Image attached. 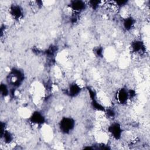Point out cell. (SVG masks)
I'll return each mask as SVG.
<instances>
[{
	"instance_id": "1",
	"label": "cell",
	"mask_w": 150,
	"mask_h": 150,
	"mask_svg": "<svg viewBox=\"0 0 150 150\" xmlns=\"http://www.w3.org/2000/svg\"><path fill=\"white\" fill-rule=\"evenodd\" d=\"M25 78V73L22 70L16 67H13L8 73L6 81L9 86L10 85L12 88H16L22 85Z\"/></svg>"
},
{
	"instance_id": "2",
	"label": "cell",
	"mask_w": 150,
	"mask_h": 150,
	"mask_svg": "<svg viewBox=\"0 0 150 150\" xmlns=\"http://www.w3.org/2000/svg\"><path fill=\"white\" fill-rule=\"evenodd\" d=\"M129 50L131 55L137 59H141L146 53V48L145 43L141 39H135L131 42Z\"/></svg>"
},
{
	"instance_id": "3",
	"label": "cell",
	"mask_w": 150,
	"mask_h": 150,
	"mask_svg": "<svg viewBox=\"0 0 150 150\" xmlns=\"http://www.w3.org/2000/svg\"><path fill=\"white\" fill-rule=\"evenodd\" d=\"M76 121L71 117H63L58 122L59 131L63 134H70L74 129Z\"/></svg>"
},
{
	"instance_id": "4",
	"label": "cell",
	"mask_w": 150,
	"mask_h": 150,
	"mask_svg": "<svg viewBox=\"0 0 150 150\" xmlns=\"http://www.w3.org/2000/svg\"><path fill=\"white\" fill-rule=\"evenodd\" d=\"M10 17L15 22H21L25 17V12L23 7L18 4H12L8 8Z\"/></svg>"
},
{
	"instance_id": "5",
	"label": "cell",
	"mask_w": 150,
	"mask_h": 150,
	"mask_svg": "<svg viewBox=\"0 0 150 150\" xmlns=\"http://www.w3.org/2000/svg\"><path fill=\"white\" fill-rule=\"evenodd\" d=\"M110 137L115 141L121 139L123 136V128L121 124L117 121H113L110 124L107 128Z\"/></svg>"
},
{
	"instance_id": "6",
	"label": "cell",
	"mask_w": 150,
	"mask_h": 150,
	"mask_svg": "<svg viewBox=\"0 0 150 150\" xmlns=\"http://www.w3.org/2000/svg\"><path fill=\"white\" fill-rule=\"evenodd\" d=\"M114 98L117 104L125 105L129 103L128 88L122 87L117 89L114 94Z\"/></svg>"
},
{
	"instance_id": "7",
	"label": "cell",
	"mask_w": 150,
	"mask_h": 150,
	"mask_svg": "<svg viewBox=\"0 0 150 150\" xmlns=\"http://www.w3.org/2000/svg\"><path fill=\"white\" fill-rule=\"evenodd\" d=\"M88 7L87 3L83 1H71L67 5V8L71 13L80 15Z\"/></svg>"
},
{
	"instance_id": "8",
	"label": "cell",
	"mask_w": 150,
	"mask_h": 150,
	"mask_svg": "<svg viewBox=\"0 0 150 150\" xmlns=\"http://www.w3.org/2000/svg\"><path fill=\"white\" fill-rule=\"evenodd\" d=\"M136 22L137 21L133 16L131 15L125 16L121 19L122 28L126 32L132 31L135 26Z\"/></svg>"
},
{
	"instance_id": "9",
	"label": "cell",
	"mask_w": 150,
	"mask_h": 150,
	"mask_svg": "<svg viewBox=\"0 0 150 150\" xmlns=\"http://www.w3.org/2000/svg\"><path fill=\"white\" fill-rule=\"evenodd\" d=\"M30 122L35 125H41L45 123V117L43 114L38 110L33 111L29 117Z\"/></svg>"
},
{
	"instance_id": "10",
	"label": "cell",
	"mask_w": 150,
	"mask_h": 150,
	"mask_svg": "<svg viewBox=\"0 0 150 150\" xmlns=\"http://www.w3.org/2000/svg\"><path fill=\"white\" fill-rule=\"evenodd\" d=\"M81 86L76 82H71L66 88V94L71 97L78 96L81 92Z\"/></svg>"
},
{
	"instance_id": "11",
	"label": "cell",
	"mask_w": 150,
	"mask_h": 150,
	"mask_svg": "<svg viewBox=\"0 0 150 150\" xmlns=\"http://www.w3.org/2000/svg\"><path fill=\"white\" fill-rule=\"evenodd\" d=\"M1 96L2 97L6 98L8 96H9L10 94V89L9 88V85L6 83H1Z\"/></svg>"
},
{
	"instance_id": "12",
	"label": "cell",
	"mask_w": 150,
	"mask_h": 150,
	"mask_svg": "<svg viewBox=\"0 0 150 150\" xmlns=\"http://www.w3.org/2000/svg\"><path fill=\"white\" fill-rule=\"evenodd\" d=\"M29 6L33 11H38L43 6L42 1H30L29 2Z\"/></svg>"
},
{
	"instance_id": "13",
	"label": "cell",
	"mask_w": 150,
	"mask_h": 150,
	"mask_svg": "<svg viewBox=\"0 0 150 150\" xmlns=\"http://www.w3.org/2000/svg\"><path fill=\"white\" fill-rule=\"evenodd\" d=\"M103 49L101 48V47H98L94 51L96 55L98 57H102L103 56Z\"/></svg>"
}]
</instances>
